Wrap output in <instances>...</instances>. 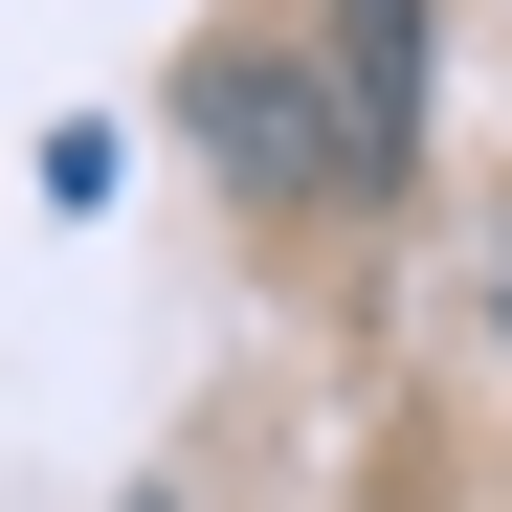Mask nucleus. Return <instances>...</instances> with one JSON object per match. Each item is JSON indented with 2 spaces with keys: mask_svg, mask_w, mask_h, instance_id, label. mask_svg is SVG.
<instances>
[{
  "mask_svg": "<svg viewBox=\"0 0 512 512\" xmlns=\"http://www.w3.org/2000/svg\"><path fill=\"white\" fill-rule=\"evenodd\" d=\"M334 156L357 179L423 156V0H334Z\"/></svg>",
  "mask_w": 512,
  "mask_h": 512,
  "instance_id": "nucleus-1",
  "label": "nucleus"
},
{
  "mask_svg": "<svg viewBox=\"0 0 512 512\" xmlns=\"http://www.w3.org/2000/svg\"><path fill=\"white\" fill-rule=\"evenodd\" d=\"M201 134H223L268 201H334V179H357V156L312 134V90H290V67H201Z\"/></svg>",
  "mask_w": 512,
  "mask_h": 512,
  "instance_id": "nucleus-2",
  "label": "nucleus"
},
{
  "mask_svg": "<svg viewBox=\"0 0 512 512\" xmlns=\"http://www.w3.org/2000/svg\"><path fill=\"white\" fill-rule=\"evenodd\" d=\"M490 312H512V245H490Z\"/></svg>",
  "mask_w": 512,
  "mask_h": 512,
  "instance_id": "nucleus-3",
  "label": "nucleus"
}]
</instances>
